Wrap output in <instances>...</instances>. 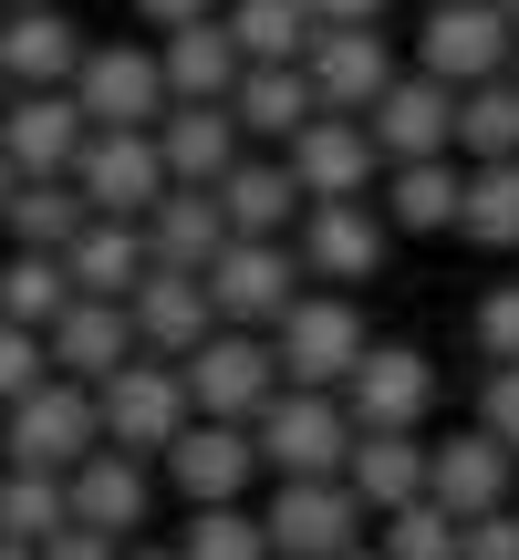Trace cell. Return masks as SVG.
I'll return each mask as SVG.
<instances>
[{"label":"cell","instance_id":"1","mask_svg":"<svg viewBox=\"0 0 519 560\" xmlns=\"http://www.w3.org/2000/svg\"><path fill=\"white\" fill-rule=\"evenodd\" d=\"M250 436H260V467H270V478H333L364 425H354V405H343V384H280L250 416Z\"/></svg>","mask_w":519,"mask_h":560},{"label":"cell","instance_id":"2","mask_svg":"<svg viewBox=\"0 0 519 560\" xmlns=\"http://www.w3.org/2000/svg\"><path fill=\"white\" fill-rule=\"evenodd\" d=\"M94 446H104V405L83 374H42L21 405H0V467H62L73 478Z\"/></svg>","mask_w":519,"mask_h":560},{"label":"cell","instance_id":"3","mask_svg":"<svg viewBox=\"0 0 519 560\" xmlns=\"http://www.w3.org/2000/svg\"><path fill=\"white\" fill-rule=\"evenodd\" d=\"M260 529H270V560H343L354 540H374V509L354 499V478H270L260 499Z\"/></svg>","mask_w":519,"mask_h":560},{"label":"cell","instance_id":"4","mask_svg":"<svg viewBox=\"0 0 519 560\" xmlns=\"http://www.w3.org/2000/svg\"><path fill=\"white\" fill-rule=\"evenodd\" d=\"M364 342H374V322H364V301L333 291V280H301V301L270 322L280 384H343V374L364 363Z\"/></svg>","mask_w":519,"mask_h":560},{"label":"cell","instance_id":"5","mask_svg":"<svg viewBox=\"0 0 519 560\" xmlns=\"http://www.w3.org/2000/svg\"><path fill=\"white\" fill-rule=\"evenodd\" d=\"M94 405H104V446H125V457H166L177 425L198 416V395H187V374L166 353H125L115 374L94 384Z\"/></svg>","mask_w":519,"mask_h":560},{"label":"cell","instance_id":"6","mask_svg":"<svg viewBox=\"0 0 519 560\" xmlns=\"http://www.w3.org/2000/svg\"><path fill=\"white\" fill-rule=\"evenodd\" d=\"M291 249H301V270H312V280L364 291V280L395 260V219H384V198H312V208H301V229H291Z\"/></svg>","mask_w":519,"mask_h":560},{"label":"cell","instance_id":"7","mask_svg":"<svg viewBox=\"0 0 519 560\" xmlns=\"http://www.w3.org/2000/svg\"><path fill=\"white\" fill-rule=\"evenodd\" d=\"M73 187H83V208H94V219H146L177 177H166L157 125H94V136H83V156H73Z\"/></svg>","mask_w":519,"mask_h":560},{"label":"cell","instance_id":"8","mask_svg":"<svg viewBox=\"0 0 519 560\" xmlns=\"http://www.w3.org/2000/svg\"><path fill=\"white\" fill-rule=\"evenodd\" d=\"M166 488H177L187 509L198 499H250L270 467H260V436H250V416H187L177 425V446H166Z\"/></svg>","mask_w":519,"mask_h":560},{"label":"cell","instance_id":"9","mask_svg":"<svg viewBox=\"0 0 519 560\" xmlns=\"http://www.w3.org/2000/svg\"><path fill=\"white\" fill-rule=\"evenodd\" d=\"M177 374H187V395H198V416H260V405L280 395V353L250 322H219L198 353H177Z\"/></svg>","mask_w":519,"mask_h":560},{"label":"cell","instance_id":"10","mask_svg":"<svg viewBox=\"0 0 519 560\" xmlns=\"http://www.w3.org/2000/svg\"><path fill=\"white\" fill-rule=\"evenodd\" d=\"M301 249L291 240H240V229H229V249L219 260H208V301H219V322H250V332H270L280 312H291L301 301Z\"/></svg>","mask_w":519,"mask_h":560},{"label":"cell","instance_id":"11","mask_svg":"<svg viewBox=\"0 0 519 560\" xmlns=\"http://www.w3.org/2000/svg\"><path fill=\"white\" fill-rule=\"evenodd\" d=\"M509 52H519V21L499 0H426V21H416V62L426 73L488 83V73H509Z\"/></svg>","mask_w":519,"mask_h":560},{"label":"cell","instance_id":"12","mask_svg":"<svg viewBox=\"0 0 519 560\" xmlns=\"http://www.w3.org/2000/svg\"><path fill=\"white\" fill-rule=\"evenodd\" d=\"M364 125H374L384 166H395V156H458V83L426 73V62H405V73L364 104Z\"/></svg>","mask_w":519,"mask_h":560},{"label":"cell","instance_id":"13","mask_svg":"<svg viewBox=\"0 0 519 560\" xmlns=\"http://www.w3.org/2000/svg\"><path fill=\"white\" fill-rule=\"evenodd\" d=\"M343 405H354V425H426V416H437V353L374 332L364 363L343 374Z\"/></svg>","mask_w":519,"mask_h":560},{"label":"cell","instance_id":"14","mask_svg":"<svg viewBox=\"0 0 519 560\" xmlns=\"http://www.w3.org/2000/svg\"><path fill=\"white\" fill-rule=\"evenodd\" d=\"M83 136H94V115L73 104V83H21L11 115H0V156H11L21 177H73Z\"/></svg>","mask_w":519,"mask_h":560},{"label":"cell","instance_id":"15","mask_svg":"<svg viewBox=\"0 0 519 560\" xmlns=\"http://www.w3.org/2000/svg\"><path fill=\"white\" fill-rule=\"evenodd\" d=\"M291 177H301V198H374V177H384V145H374V125L364 115H333L322 104L312 125H301L291 145Z\"/></svg>","mask_w":519,"mask_h":560},{"label":"cell","instance_id":"16","mask_svg":"<svg viewBox=\"0 0 519 560\" xmlns=\"http://www.w3.org/2000/svg\"><path fill=\"white\" fill-rule=\"evenodd\" d=\"M301 73H312V94L333 104V115H364L405 62H395V42H384V21H322L312 52H301Z\"/></svg>","mask_w":519,"mask_h":560},{"label":"cell","instance_id":"17","mask_svg":"<svg viewBox=\"0 0 519 560\" xmlns=\"http://www.w3.org/2000/svg\"><path fill=\"white\" fill-rule=\"evenodd\" d=\"M73 104L94 125H157L166 104V52H146V42H94L83 52V73H73Z\"/></svg>","mask_w":519,"mask_h":560},{"label":"cell","instance_id":"18","mask_svg":"<svg viewBox=\"0 0 519 560\" xmlns=\"http://www.w3.org/2000/svg\"><path fill=\"white\" fill-rule=\"evenodd\" d=\"M426 488H437L458 520H478V509H499L519 488V457H509V436H488V425H458V436H426Z\"/></svg>","mask_w":519,"mask_h":560},{"label":"cell","instance_id":"19","mask_svg":"<svg viewBox=\"0 0 519 560\" xmlns=\"http://www.w3.org/2000/svg\"><path fill=\"white\" fill-rule=\"evenodd\" d=\"M73 520L104 529V540H136L157 520V457H125V446H94L73 467Z\"/></svg>","mask_w":519,"mask_h":560},{"label":"cell","instance_id":"20","mask_svg":"<svg viewBox=\"0 0 519 560\" xmlns=\"http://www.w3.org/2000/svg\"><path fill=\"white\" fill-rule=\"evenodd\" d=\"M125 312H136V342H146V353H166V363H177V353H198V342L219 332L208 270H166V260L136 280V301H125Z\"/></svg>","mask_w":519,"mask_h":560},{"label":"cell","instance_id":"21","mask_svg":"<svg viewBox=\"0 0 519 560\" xmlns=\"http://www.w3.org/2000/svg\"><path fill=\"white\" fill-rule=\"evenodd\" d=\"M83 52H94V42L73 32L62 0H11V11H0V73L11 83H73Z\"/></svg>","mask_w":519,"mask_h":560},{"label":"cell","instance_id":"22","mask_svg":"<svg viewBox=\"0 0 519 560\" xmlns=\"http://www.w3.org/2000/svg\"><path fill=\"white\" fill-rule=\"evenodd\" d=\"M42 342H53V374H83V384H104L125 353H146V342H136V312H125V301H104V291H73V301L53 312V332H42Z\"/></svg>","mask_w":519,"mask_h":560},{"label":"cell","instance_id":"23","mask_svg":"<svg viewBox=\"0 0 519 560\" xmlns=\"http://www.w3.org/2000/svg\"><path fill=\"white\" fill-rule=\"evenodd\" d=\"M219 208H229V229H240V240H291L312 198H301V177H291V156H280V145H250V156L219 177Z\"/></svg>","mask_w":519,"mask_h":560},{"label":"cell","instance_id":"24","mask_svg":"<svg viewBox=\"0 0 519 560\" xmlns=\"http://www.w3.org/2000/svg\"><path fill=\"white\" fill-rule=\"evenodd\" d=\"M384 219H395V240H437V229H458V198H468V156H395L374 177Z\"/></svg>","mask_w":519,"mask_h":560},{"label":"cell","instance_id":"25","mask_svg":"<svg viewBox=\"0 0 519 560\" xmlns=\"http://www.w3.org/2000/svg\"><path fill=\"white\" fill-rule=\"evenodd\" d=\"M157 145H166V177H177V187H219L229 166L250 156V136H240L229 104H166V115H157Z\"/></svg>","mask_w":519,"mask_h":560},{"label":"cell","instance_id":"26","mask_svg":"<svg viewBox=\"0 0 519 560\" xmlns=\"http://www.w3.org/2000/svg\"><path fill=\"white\" fill-rule=\"evenodd\" d=\"M157 52H166V94H177V104H229V83L250 73L240 32H229L219 11H208V21H177Z\"/></svg>","mask_w":519,"mask_h":560},{"label":"cell","instance_id":"27","mask_svg":"<svg viewBox=\"0 0 519 560\" xmlns=\"http://www.w3.org/2000/svg\"><path fill=\"white\" fill-rule=\"evenodd\" d=\"M229 115H240L250 145H291L301 125L322 115V94H312V73H301V62H250V73L229 83Z\"/></svg>","mask_w":519,"mask_h":560},{"label":"cell","instance_id":"28","mask_svg":"<svg viewBox=\"0 0 519 560\" xmlns=\"http://www.w3.org/2000/svg\"><path fill=\"white\" fill-rule=\"evenodd\" d=\"M343 478H354V499L374 509V520H384V509H405L426 488V425H364L354 457H343Z\"/></svg>","mask_w":519,"mask_h":560},{"label":"cell","instance_id":"29","mask_svg":"<svg viewBox=\"0 0 519 560\" xmlns=\"http://www.w3.org/2000/svg\"><path fill=\"white\" fill-rule=\"evenodd\" d=\"M146 249H157L166 270H208L229 249V208L219 187H166L157 208H146Z\"/></svg>","mask_w":519,"mask_h":560},{"label":"cell","instance_id":"30","mask_svg":"<svg viewBox=\"0 0 519 560\" xmlns=\"http://www.w3.org/2000/svg\"><path fill=\"white\" fill-rule=\"evenodd\" d=\"M62 260H73V291H104V301H136V280L157 270V249H146V219H83Z\"/></svg>","mask_w":519,"mask_h":560},{"label":"cell","instance_id":"31","mask_svg":"<svg viewBox=\"0 0 519 560\" xmlns=\"http://www.w3.org/2000/svg\"><path fill=\"white\" fill-rule=\"evenodd\" d=\"M458 240L519 260V156H468V198H458Z\"/></svg>","mask_w":519,"mask_h":560},{"label":"cell","instance_id":"32","mask_svg":"<svg viewBox=\"0 0 519 560\" xmlns=\"http://www.w3.org/2000/svg\"><path fill=\"white\" fill-rule=\"evenodd\" d=\"M73 520V478L62 467H0V540H53Z\"/></svg>","mask_w":519,"mask_h":560},{"label":"cell","instance_id":"33","mask_svg":"<svg viewBox=\"0 0 519 560\" xmlns=\"http://www.w3.org/2000/svg\"><path fill=\"white\" fill-rule=\"evenodd\" d=\"M219 21L240 32V52H250V62H301V52H312V32H322L312 0H229Z\"/></svg>","mask_w":519,"mask_h":560},{"label":"cell","instance_id":"34","mask_svg":"<svg viewBox=\"0 0 519 560\" xmlns=\"http://www.w3.org/2000/svg\"><path fill=\"white\" fill-rule=\"evenodd\" d=\"M83 219H94V208H83L73 177H21V187H11V219H0V229H11L21 249H73Z\"/></svg>","mask_w":519,"mask_h":560},{"label":"cell","instance_id":"35","mask_svg":"<svg viewBox=\"0 0 519 560\" xmlns=\"http://www.w3.org/2000/svg\"><path fill=\"white\" fill-rule=\"evenodd\" d=\"M374 540H384V560H458L468 520L437 499V488H416L405 509H384V520H374Z\"/></svg>","mask_w":519,"mask_h":560},{"label":"cell","instance_id":"36","mask_svg":"<svg viewBox=\"0 0 519 560\" xmlns=\"http://www.w3.org/2000/svg\"><path fill=\"white\" fill-rule=\"evenodd\" d=\"M458 156H519V73L458 83Z\"/></svg>","mask_w":519,"mask_h":560},{"label":"cell","instance_id":"37","mask_svg":"<svg viewBox=\"0 0 519 560\" xmlns=\"http://www.w3.org/2000/svg\"><path fill=\"white\" fill-rule=\"evenodd\" d=\"M177 550L187 560H270V529H260L250 499H198L187 529H177Z\"/></svg>","mask_w":519,"mask_h":560},{"label":"cell","instance_id":"38","mask_svg":"<svg viewBox=\"0 0 519 560\" xmlns=\"http://www.w3.org/2000/svg\"><path fill=\"white\" fill-rule=\"evenodd\" d=\"M62 301H73V260H62V249H11V260H0V312L11 322H42V332H53Z\"/></svg>","mask_w":519,"mask_h":560},{"label":"cell","instance_id":"39","mask_svg":"<svg viewBox=\"0 0 519 560\" xmlns=\"http://www.w3.org/2000/svg\"><path fill=\"white\" fill-rule=\"evenodd\" d=\"M42 374H53V342H42V322H11V312H0V405H21Z\"/></svg>","mask_w":519,"mask_h":560},{"label":"cell","instance_id":"40","mask_svg":"<svg viewBox=\"0 0 519 560\" xmlns=\"http://www.w3.org/2000/svg\"><path fill=\"white\" fill-rule=\"evenodd\" d=\"M468 332H478V353H488V363H519V280H499V291L468 312Z\"/></svg>","mask_w":519,"mask_h":560},{"label":"cell","instance_id":"41","mask_svg":"<svg viewBox=\"0 0 519 560\" xmlns=\"http://www.w3.org/2000/svg\"><path fill=\"white\" fill-rule=\"evenodd\" d=\"M458 560H519V499L478 509V520H468V540H458Z\"/></svg>","mask_w":519,"mask_h":560},{"label":"cell","instance_id":"42","mask_svg":"<svg viewBox=\"0 0 519 560\" xmlns=\"http://www.w3.org/2000/svg\"><path fill=\"white\" fill-rule=\"evenodd\" d=\"M478 425H488V436H509V457H519V363H488V384H478Z\"/></svg>","mask_w":519,"mask_h":560},{"label":"cell","instance_id":"43","mask_svg":"<svg viewBox=\"0 0 519 560\" xmlns=\"http://www.w3.org/2000/svg\"><path fill=\"white\" fill-rule=\"evenodd\" d=\"M42 560H125V540H104V529H83V520H62L53 540H42Z\"/></svg>","mask_w":519,"mask_h":560},{"label":"cell","instance_id":"44","mask_svg":"<svg viewBox=\"0 0 519 560\" xmlns=\"http://www.w3.org/2000/svg\"><path fill=\"white\" fill-rule=\"evenodd\" d=\"M229 11V0H136V21H157V32H177V21H208Z\"/></svg>","mask_w":519,"mask_h":560},{"label":"cell","instance_id":"45","mask_svg":"<svg viewBox=\"0 0 519 560\" xmlns=\"http://www.w3.org/2000/svg\"><path fill=\"white\" fill-rule=\"evenodd\" d=\"M312 11H322V21H384L395 0H312Z\"/></svg>","mask_w":519,"mask_h":560},{"label":"cell","instance_id":"46","mask_svg":"<svg viewBox=\"0 0 519 560\" xmlns=\"http://www.w3.org/2000/svg\"><path fill=\"white\" fill-rule=\"evenodd\" d=\"M125 560H187L177 540H125Z\"/></svg>","mask_w":519,"mask_h":560},{"label":"cell","instance_id":"47","mask_svg":"<svg viewBox=\"0 0 519 560\" xmlns=\"http://www.w3.org/2000/svg\"><path fill=\"white\" fill-rule=\"evenodd\" d=\"M11 187H21V166H11V156H0V219H11Z\"/></svg>","mask_w":519,"mask_h":560},{"label":"cell","instance_id":"48","mask_svg":"<svg viewBox=\"0 0 519 560\" xmlns=\"http://www.w3.org/2000/svg\"><path fill=\"white\" fill-rule=\"evenodd\" d=\"M0 560H42V550H32V540H0Z\"/></svg>","mask_w":519,"mask_h":560},{"label":"cell","instance_id":"49","mask_svg":"<svg viewBox=\"0 0 519 560\" xmlns=\"http://www.w3.org/2000/svg\"><path fill=\"white\" fill-rule=\"evenodd\" d=\"M343 560H384V540H354V550H343Z\"/></svg>","mask_w":519,"mask_h":560},{"label":"cell","instance_id":"50","mask_svg":"<svg viewBox=\"0 0 519 560\" xmlns=\"http://www.w3.org/2000/svg\"><path fill=\"white\" fill-rule=\"evenodd\" d=\"M11 94H21V83H11V73H0V115H11Z\"/></svg>","mask_w":519,"mask_h":560},{"label":"cell","instance_id":"51","mask_svg":"<svg viewBox=\"0 0 519 560\" xmlns=\"http://www.w3.org/2000/svg\"><path fill=\"white\" fill-rule=\"evenodd\" d=\"M499 11H509V21H519V0H499Z\"/></svg>","mask_w":519,"mask_h":560},{"label":"cell","instance_id":"52","mask_svg":"<svg viewBox=\"0 0 519 560\" xmlns=\"http://www.w3.org/2000/svg\"><path fill=\"white\" fill-rule=\"evenodd\" d=\"M509 73H519V52H509Z\"/></svg>","mask_w":519,"mask_h":560},{"label":"cell","instance_id":"53","mask_svg":"<svg viewBox=\"0 0 519 560\" xmlns=\"http://www.w3.org/2000/svg\"><path fill=\"white\" fill-rule=\"evenodd\" d=\"M0 11H11V0H0Z\"/></svg>","mask_w":519,"mask_h":560}]
</instances>
